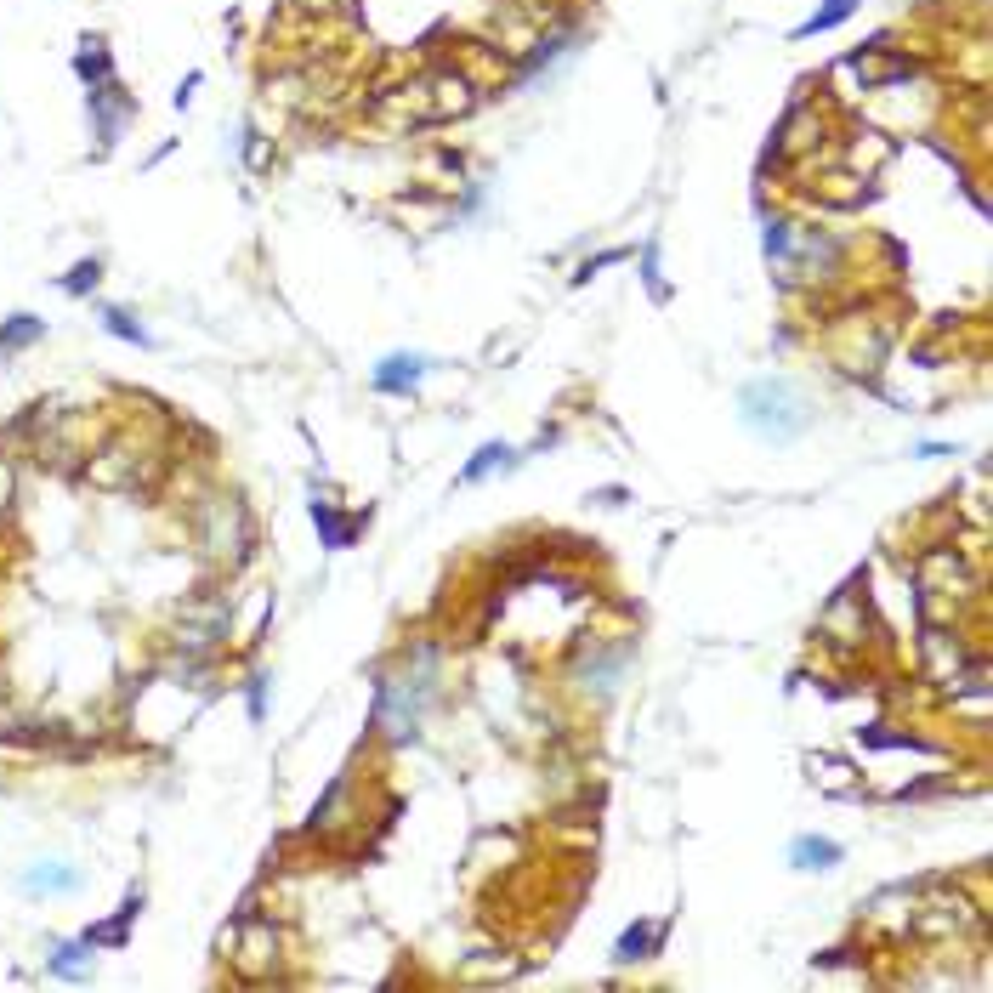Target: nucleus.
I'll use <instances>...</instances> for the list:
<instances>
[{
  "label": "nucleus",
  "instance_id": "nucleus-1",
  "mask_svg": "<svg viewBox=\"0 0 993 993\" xmlns=\"http://www.w3.org/2000/svg\"><path fill=\"white\" fill-rule=\"evenodd\" d=\"M437 676H443V653L432 642H420V647H409L403 670H392L381 681V727L392 738H415L420 732V715L437 698Z\"/></svg>",
  "mask_w": 993,
  "mask_h": 993
},
{
  "label": "nucleus",
  "instance_id": "nucleus-2",
  "mask_svg": "<svg viewBox=\"0 0 993 993\" xmlns=\"http://www.w3.org/2000/svg\"><path fill=\"white\" fill-rule=\"evenodd\" d=\"M738 415H744V426H750L755 437H767V443H795V437L812 426L806 398L789 381H778V375L744 386V392H738Z\"/></svg>",
  "mask_w": 993,
  "mask_h": 993
},
{
  "label": "nucleus",
  "instance_id": "nucleus-3",
  "mask_svg": "<svg viewBox=\"0 0 993 993\" xmlns=\"http://www.w3.org/2000/svg\"><path fill=\"white\" fill-rule=\"evenodd\" d=\"M205 557L216 562H239L244 557V540H250V523H244V506L239 500H210L205 506Z\"/></svg>",
  "mask_w": 993,
  "mask_h": 993
},
{
  "label": "nucleus",
  "instance_id": "nucleus-4",
  "mask_svg": "<svg viewBox=\"0 0 993 993\" xmlns=\"http://www.w3.org/2000/svg\"><path fill=\"white\" fill-rule=\"evenodd\" d=\"M840 840H823V835H795L789 840V863L795 869H806V874H823V869H835L840 863Z\"/></svg>",
  "mask_w": 993,
  "mask_h": 993
},
{
  "label": "nucleus",
  "instance_id": "nucleus-5",
  "mask_svg": "<svg viewBox=\"0 0 993 993\" xmlns=\"http://www.w3.org/2000/svg\"><path fill=\"white\" fill-rule=\"evenodd\" d=\"M420 375H426V358H403V352H398V358H386V364L375 369V392H392V398H403V392H409Z\"/></svg>",
  "mask_w": 993,
  "mask_h": 993
},
{
  "label": "nucleus",
  "instance_id": "nucleus-6",
  "mask_svg": "<svg viewBox=\"0 0 993 993\" xmlns=\"http://www.w3.org/2000/svg\"><path fill=\"white\" fill-rule=\"evenodd\" d=\"M313 523L324 528V545H330V551L352 545V534H358V517H335L330 500H313Z\"/></svg>",
  "mask_w": 993,
  "mask_h": 993
},
{
  "label": "nucleus",
  "instance_id": "nucleus-7",
  "mask_svg": "<svg viewBox=\"0 0 993 993\" xmlns=\"http://www.w3.org/2000/svg\"><path fill=\"white\" fill-rule=\"evenodd\" d=\"M659 942H664V925H630L625 937H619V954H613V959H619V965H630V959H647L653 948H659Z\"/></svg>",
  "mask_w": 993,
  "mask_h": 993
},
{
  "label": "nucleus",
  "instance_id": "nucleus-8",
  "mask_svg": "<svg viewBox=\"0 0 993 993\" xmlns=\"http://www.w3.org/2000/svg\"><path fill=\"white\" fill-rule=\"evenodd\" d=\"M494 471H511V449H506V443H488V449H477V460L460 471V483H483V477H494Z\"/></svg>",
  "mask_w": 993,
  "mask_h": 993
},
{
  "label": "nucleus",
  "instance_id": "nucleus-9",
  "mask_svg": "<svg viewBox=\"0 0 993 993\" xmlns=\"http://www.w3.org/2000/svg\"><path fill=\"white\" fill-rule=\"evenodd\" d=\"M74 886H80V869H52L46 863V869L23 874V891H74Z\"/></svg>",
  "mask_w": 993,
  "mask_h": 993
},
{
  "label": "nucleus",
  "instance_id": "nucleus-10",
  "mask_svg": "<svg viewBox=\"0 0 993 993\" xmlns=\"http://www.w3.org/2000/svg\"><path fill=\"white\" fill-rule=\"evenodd\" d=\"M40 335H46V324H40V318H29V313H18L6 330H0V352H23L29 341H40Z\"/></svg>",
  "mask_w": 993,
  "mask_h": 993
},
{
  "label": "nucleus",
  "instance_id": "nucleus-11",
  "mask_svg": "<svg viewBox=\"0 0 993 993\" xmlns=\"http://www.w3.org/2000/svg\"><path fill=\"white\" fill-rule=\"evenodd\" d=\"M852 6H857V0H829L823 12H812V18H806L801 29H795V40H806V35H823V29H835V23L846 18V12H852Z\"/></svg>",
  "mask_w": 993,
  "mask_h": 993
},
{
  "label": "nucleus",
  "instance_id": "nucleus-12",
  "mask_svg": "<svg viewBox=\"0 0 993 993\" xmlns=\"http://www.w3.org/2000/svg\"><path fill=\"white\" fill-rule=\"evenodd\" d=\"M86 954H91L86 937H80V942H63V948L52 954V971H57V976H80V971H86Z\"/></svg>",
  "mask_w": 993,
  "mask_h": 993
},
{
  "label": "nucleus",
  "instance_id": "nucleus-13",
  "mask_svg": "<svg viewBox=\"0 0 993 993\" xmlns=\"http://www.w3.org/2000/svg\"><path fill=\"white\" fill-rule=\"evenodd\" d=\"M108 318V330L120 335V341H137V347H148V335H142V324H131L125 313H103Z\"/></svg>",
  "mask_w": 993,
  "mask_h": 993
},
{
  "label": "nucleus",
  "instance_id": "nucleus-14",
  "mask_svg": "<svg viewBox=\"0 0 993 993\" xmlns=\"http://www.w3.org/2000/svg\"><path fill=\"white\" fill-rule=\"evenodd\" d=\"M91 284H97V262H80V267H74V279L63 284V290H74V296H80V290H91Z\"/></svg>",
  "mask_w": 993,
  "mask_h": 993
},
{
  "label": "nucleus",
  "instance_id": "nucleus-15",
  "mask_svg": "<svg viewBox=\"0 0 993 993\" xmlns=\"http://www.w3.org/2000/svg\"><path fill=\"white\" fill-rule=\"evenodd\" d=\"M262 704H267V676H256L250 681V715H256V721H262Z\"/></svg>",
  "mask_w": 993,
  "mask_h": 993
}]
</instances>
